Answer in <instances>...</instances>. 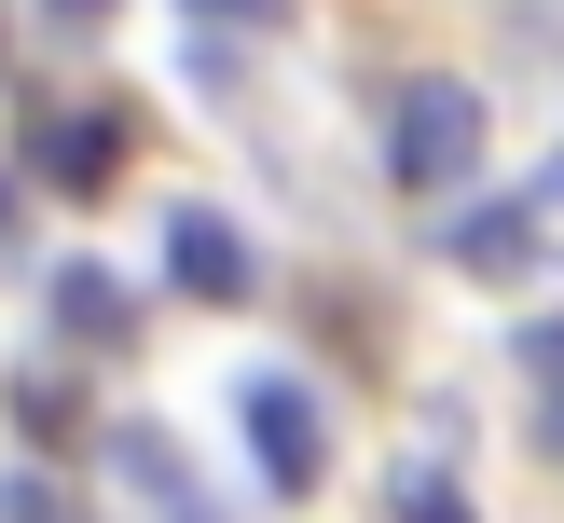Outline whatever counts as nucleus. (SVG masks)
Here are the masks:
<instances>
[{"mask_svg": "<svg viewBox=\"0 0 564 523\" xmlns=\"http://www.w3.org/2000/svg\"><path fill=\"white\" fill-rule=\"evenodd\" d=\"M482 83H455V69H427V83H400V110H386V179L400 193H455L468 165H482Z\"/></svg>", "mask_w": 564, "mask_h": 523, "instance_id": "nucleus-1", "label": "nucleus"}, {"mask_svg": "<svg viewBox=\"0 0 564 523\" xmlns=\"http://www.w3.org/2000/svg\"><path fill=\"white\" fill-rule=\"evenodd\" d=\"M248 455H262L275 495H317L330 482V413L303 372H248Z\"/></svg>", "mask_w": 564, "mask_h": 523, "instance_id": "nucleus-2", "label": "nucleus"}, {"mask_svg": "<svg viewBox=\"0 0 564 523\" xmlns=\"http://www.w3.org/2000/svg\"><path fill=\"white\" fill-rule=\"evenodd\" d=\"M165 275H180L193 303H248L262 290V262H248V235L220 207H165Z\"/></svg>", "mask_w": 564, "mask_h": 523, "instance_id": "nucleus-3", "label": "nucleus"}, {"mask_svg": "<svg viewBox=\"0 0 564 523\" xmlns=\"http://www.w3.org/2000/svg\"><path fill=\"white\" fill-rule=\"evenodd\" d=\"M538 207H523V193H468V207L455 220H441V262H455V275H523V262H538Z\"/></svg>", "mask_w": 564, "mask_h": 523, "instance_id": "nucleus-4", "label": "nucleus"}, {"mask_svg": "<svg viewBox=\"0 0 564 523\" xmlns=\"http://www.w3.org/2000/svg\"><path fill=\"white\" fill-rule=\"evenodd\" d=\"M55 317H69L83 358H110V345L138 330V303H124V275H110V262H55Z\"/></svg>", "mask_w": 564, "mask_h": 523, "instance_id": "nucleus-5", "label": "nucleus"}, {"mask_svg": "<svg viewBox=\"0 0 564 523\" xmlns=\"http://www.w3.org/2000/svg\"><path fill=\"white\" fill-rule=\"evenodd\" d=\"M42 165H55L69 193H97L110 165H124V110H83V124H55V138H42Z\"/></svg>", "mask_w": 564, "mask_h": 523, "instance_id": "nucleus-6", "label": "nucleus"}, {"mask_svg": "<svg viewBox=\"0 0 564 523\" xmlns=\"http://www.w3.org/2000/svg\"><path fill=\"white\" fill-rule=\"evenodd\" d=\"M523 385H538V440L564 455V317H523Z\"/></svg>", "mask_w": 564, "mask_h": 523, "instance_id": "nucleus-7", "label": "nucleus"}, {"mask_svg": "<svg viewBox=\"0 0 564 523\" xmlns=\"http://www.w3.org/2000/svg\"><path fill=\"white\" fill-rule=\"evenodd\" d=\"M400 523H468V495L441 482V468H400Z\"/></svg>", "mask_w": 564, "mask_h": 523, "instance_id": "nucleus-8", "label": "nucleus"}, {"mask_svg": "<svg viewBox=\"0 0 564 523\" xmlns=\"http://www.w3.org/2000/svg\"><path fill=\"white\" fill-rule=\"evenodd\" d=\"M0 523H69V495H42V482H0Z\"/></svg>", "mask_w": 564, "mask_h": 523, "instance_id": "nucleus-9", "label": "nucleus"}, {"mask_svg": "<svg viewBox=\"0 0 564 523\" xmlns=\"http://www.w3.org/2000/svg\"><path fill=\"white\" fill-rule=\"evenodd\" d=\"M193 14H207V28H275L290 0H193Z\"/></svg>", "mask_w": 564, "mask_h": 523, "instance_id": "nucleus-10", "label": "nucleus"}, {"mask_svg": "<svg viewBox=\"0 0 564 523\" xmlns=\"http://www.w3.org/2000/svg\"><path fill=\"white\" fill-rule=\"evenodd\" d=\"M42 14H55V28H110L124 0H42Z\"/></svg>", "mask_w": 564, "mask_h": 523, "instance_id": "nucleus-11", "label": "nucleus"}, {"mask_svg": "<svg viewBox=\"0 0 564 523\" xmlns=\"http://www.w3.org/2000/svg\"><path fill=\"white\" fill-rule=\"evenodd\" d=\"M523 207H538V220H551V207H564V152H551V179H538V193H523Z\"/></svg>", "mask_w": 564, "mask_h": 523, "instance_id": "nucleus-12", "label": "nucleus"}]
</instances>
